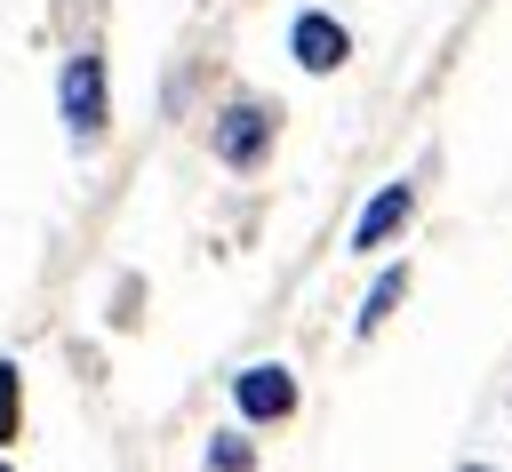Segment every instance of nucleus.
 <instances>
[{
	"instance_id": "nucleus-1",
	"label": "nucleus",
	"mask_w": 512,
	"mask_h": 472,
	"mask_svg": "<svg viewBox=\"0 0 512 472\" xmlns=\"http://www.w3.org/2000/svg\"><path fill=\"white\" fill-rule=\"evenodd\" d=\"M64 120L72 136H96L104 128V56H64Z\"/></svg>"
},
{
	"instance_id": "nucleus-2",
	"label": "nucleus",
	"mask_w": 512,
	"mask_h": 472,
	"mask_svg": "<svg viewBox=\"0 0 512 472\" xmlns=\"http://www.w3.org/2000/svg\"><path fill=\"white\" fill-rule=\"evenodd\" d=\"M288 48H296V64H304V72H336V64L352 56V32H344L336 16H320V8H304V16H296V32H288Z\"/></svg>"
},
{
	"instance_id": "nucleus-3",
	"label": "nucleus",
	"mask_w": 512,
	"mask_h": 472,
	"mask_svg": "<svg viewBox=\"0 0 512 472\" xmlns=\"http://www.w3.org/2000/svg\"><path fill=\"white\" fill-rule=\"evenodd\" d=\"M264 144H272V112H264V104H232L224 128H216V152H224L232 168H256Z\"/></svg>"
},
{
	"instance_id": "nucleus-4",
	"label": "nucleus",
	"mask_w": 512,
	"mask_h": 472,
	"mask_svg": "<svg viewBox=\"0 0 512 472\" xmlns=\"http://www.w3.org/2000/svg\"><path fill=\"white\" fill-rule=\"evenodd\" d=\"M232 400H240V416L272 424V416H288V408H296V376H288V368H248V376L232 384Z\"/></svg>"
},
{
	"instance_id": "nucleus-5",
	"label": "nucleus",
	"mask_w": 512,
	"mask_h": 472,
	"mask_svg": "<svg viewBox=\"0 0 512 472\" xmlns=\"http://www.w3.org/2000/svg\"><path fill=\"white\" fill-rule=\"evenodd\" d=\"M408 208H416V192H408V184H384V192L360 208V224H352V248H384V240L408 224Z\"/></svg>"
},
{
	"instance_id": "nucleus-6",
	"label": "nucleus",
	"mask_w": 512,
	"mask_h": 472,
	"mask_svg": "<svg viewBox=\"0 0 512 472\" xmlns=\"http://www.w3.org/2000/svg\"><path fill=\"white\" fill-rule=\"evenodd\" d=\"M400 296H408V272H384V280L368 288V304H360V336H376V328L392 320V304H400Z\"/></svg>"
},
{
	"instance_id": "nucleus-7",
	"label": "nucleus",
	"mask_w": 512,
	"mask_h": 472,
	"mask_svg": "<svg viewBox=\"0 0 512 472\" xmlns=\"http://www.w3.org/2000/svg\"><path fill=\"white\" fill-rule=\"evenodd\" d=\"M0 440H16V368L0 360Z\"/></svg>"
},
{
	"instance_id": "nucleus-8",
	"label": "nucleus",
	"mask_w": 512,
	"mask_h": 472,
	"mask_svg": "<svg viewBox=\"0 0 512 472\" xmlns=\"http://www.w3.org/2000/svg\"><path fill=\"white\" fill-rule=\"evenodd\" d=\"M464 472H496V464H464Z\"/></svg>"
}]
</instances>
